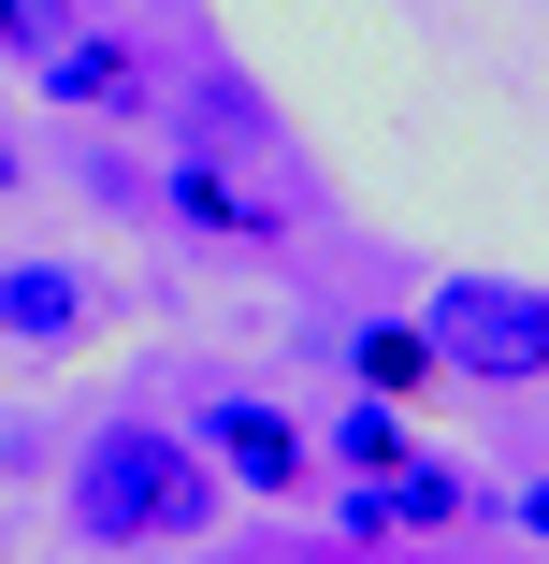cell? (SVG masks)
<instances>
[{
    "mask_svg": "<svg viewBox=\"0 0 549 564\" xmlns=\"http://www.w3.org/2000/svg\"><path fill=\"white\" fill-rule=\"evenodd\" d=\"M506 521H520V535H549V478H535V492H506Z\"/></svg>",
    "mask_w": 549,
    "mask_h": 564,
    "instance_id": "obj_11",
    "label": "cell"
},
{
    "mask_svg": "<svg viewBox=\"0 0 549 564\" xmlns=\"http://www.w3.org/2000/svg\"><path fill=\"white\" fill-rule=\"evenodd\" d=\"M217 507H232V478L202 464V434L188 420H101L87 448H73V535L87 550H117V564H145V550H188Z\"/></svg>",
    "mask_w": 549,
    "mask_h": 564,
    "instance_id": "obj_1",
    "label": "cell"
},
{
    "mask_svg": "<svg viewBox=\"0 0 549 564\" xmlns=\"http://www.w3.org/2000/svg\"><path fill=\"white\" fill-rule=\"evenodd\" d=\"M160 203L188 217V232H232V247H261V232H275V203H261V188H232L217 160H174V174H160Z\"/></svg>",
    "mask_w": 549,
    "mask_h": 564,
    "instance_id": "obj_8",
    "label": "cell"
},
{
    "mask_svg": "<svg viewBox=\"0 0 549 564\" xmlns=\"http://www.w3.org/2000/svg\"><path fill=\"white\" fill-rule=\"evenodd\" d=\"M449 521H477V492H463L449 464H419V448H405L391 478L348 492V535H362V550H376V535H449Z\"/></svg>",
    "mask_w": 549,
    "mask_h": 564,
    "instance_id": "obj_4",
    "label": "cell"
},
{
    "mask_svg": "<svg viewBox=\"0 0 549 564\" xmlns=\"http://www.w3.org/2000/svg\"><path fill=\"white\" fill-rule=\"evenodd\" d=\"M333 464H348V478H391V464H405V405H376V391H362V405L333 420Z\"/></svg>",
    "mask_w": 549,
    "mask_h": 564,
    "instance_id": "obj_9",
    "label": "cell"
},
{
    "mask_svg": "<svg viewBox=\"0 0 549 564\" xmlns=\"http://www.w3.org/2000/svg\"><path fill=\"white\" fill-rule=\"evenodd\" d=\"M188 434H202V464L232 478V492H261V507L318 478V434H304L289 405H261V391H202V405H188Z\"/></svg>",
    "mask_w": 549,
    "mask_h": 564,
    "instance_id": "obj_3",
    "label": "cell"
},
{
    "mask_svg": "<svg viewBox=\"0 0 549 564\" xmlns=\"http://www.w3.org/2000/svg\"><path fill=\"white\" fill-rule=\"evenodd\" d=\"M0 44H15V58H58L73 44V0H0Z\"/></svg>",
    "mask_w": 549,
    "mask_h": 564,
    "instance_id": "obj_10",
    "label": "cell"
},
{
    "mask_svg": "<svg viewBox=\"0 0 549 564\" xmlns=\"http://www.w3.org/2000/svg\"><path fill=\"white\" fill-rule=\"evenodd\" d=\"M87 318H101V290L73 261H0V333H15V348H73Z\"/></svg>",
    "mask_w": 549,
    "mask_h": 564,
    "instance_id": "obj_6",
    "label": "cell"
},
{
    "mask_svg": "<svg viewBox=\"0 0 549 564\" xmlns=\"http://www.w3.org/2000/svg\"><path fill=\"white\" fill-rule=\"evenodd\" d=\"M15 174H30V160H15V131H0V188H15Z\"/></svg>",
    "mask_w": 549,
    "mask_h": 564,
    "instance_id": "obj_12",
    "label": "cell"
},
{
    "mask_svg": "<svg viewBox=\"0 0 549 564\" xmlns=\"http://www.w3.org/2000/svg\"><path fill=\"white\" fill-rule=\"evenodd\" d=\"M348 377H362L376 405H419L449 362H433V333H419V318H362V333H348Z\"/></svg>",
    "mask_w": 549,
    "mask_h": 564,
    "instance_id": "obj_7",
    "label": "cell"
},
{
    "mask_svg": "<svg viewBox=\"0 0 549 564\" xmlns=\"http://www.w3.org/2000/svg\"><path fill=\"white\" fill-rule=\"evenodd\" d=\"M419 333H433V362L477 377V391H535L549 377V290H520V275H449L419 304Z\"/></svg>",
    "mask_w": 549,
    "mask_h": 564,
    "instance_id": "obj_2",
    "label": "cell"
},
{
    "mask_svg": "<svg viewBox=\"0 0 549 564\" xmlns=\"http://www.w3.org/2000/svg\"><path fill=\"white\" fill-rule=\"evenodd\" d=\"M44 73V101H73V117H131V101H145V44L131 30H73L58 58H30Z\"/></svg>",
    "mask_w": 549,
    "mask_h": 564,
    "instance_id": "obj_5",
    "label": "cell"
}]
</instances>
